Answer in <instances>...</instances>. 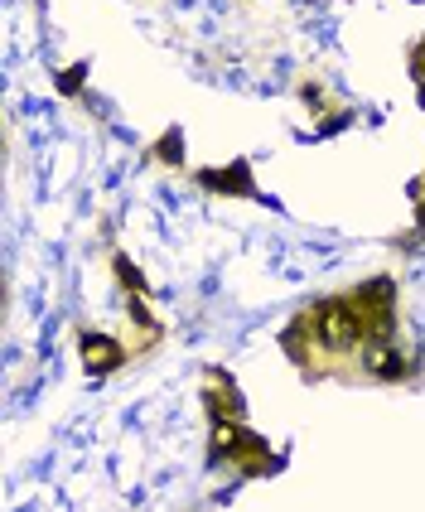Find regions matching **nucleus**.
Instances as JSON below:
<instances>
[{
	"mask_svg": "<svg viewBox=\"0 0 425 512\" xmlns=\"http://www.w3.org/2000/svg\"><path fill=\"white\" fill-rule=\"evenodd\" d=\"M421 213H425V179H421Z\"/></svg>",
	"mask_w": 425,
	"mask_h": 512,
	"instance_id": "f03ea898",
	"label": "nucleus"
},
{
	"mask_svg": "<svg viewBox=\"0 0 425 512\" xmlns=\"http://www.w3.org/2000/svg\"><path fill=\"white\" fill-rule=\"evenodd\" d=\"M83 348H87V368H92V372H107V358L116 363V348L107 339H87Z\"/></svg>",
	"mask_w": 425,
	"mask_h": 512,
	"instance_id": "f257e3e1",
	"label": "nucleus"
}]
</instances>
